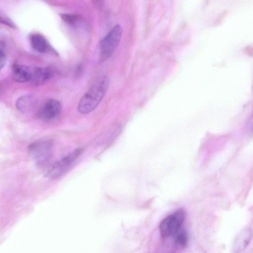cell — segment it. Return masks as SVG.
Listing matches in <instances>:
<instances>
[{
  "label": "cell",
  "instance_id": "9",
  "mask_svg": "<svg viewBox=\"0 0 253 253\" xmlns=\"http://www.w3.org/2000/svg\"><path fill=\"white\" fill-rule=\"evenodd\" d=\"M37 99L32 94H24L15 102V107L20 112L25 113L32 110L36 105Z\"/></svg>",
  "mask_w": 253,
  "mask_h": 253
},
{
  "label": "cell",
  "instance_id": "10",
  "mask_svg": "<svg viewBox=\"0 0 253 253\" xmlns=\"http://www.w3.org/2000/svg\"><path fill=\"white\" fill-rule=\"evenodd\" d=\"M32 72L25 65L15 64L12 68L13 79L18 83H25L30 81Z\"/></svg>",
  "mask_w": 253,
  "mask_h": 253
},
{
  "label": "cell",
  "instance_id": "6",
  "mask_svg": "<svg viewBox=\"0 0 253 253\" xmlns=\"http://www.w3.org/2000/svg\"><path fill=\"white\" fill-rule=\"evenodd\" d=\"M61 109L62 105L59 101L54 99H49L40 109L38 117L42 120H51L59 115Z\"/></svg>",
  "mask_w": 253,
  "mask_h": 253
},
{
  "label": "cell",
  "instance_id": "2",
  "mask_svg": "<svg viewBox=\"0 0 253 253\" xmlns=\"http://www.w3.org/2000/svg\"><path fill=\"white\" fill-rule=\"evenodd\" d=\"M123 34L119 24L116 25L100 41L99 46L100 60L104 61L110 58L118 46Z\"/></svg>",
  "mask_w": 253,
  "mask_h": 253
},
{
  "label": "cell",
  "instance_id": "14",
  "mask_svg": "<svg viewBox=\"0 0 253 253\" xmlns=\"http://www.w3.org/2000/svg\"><path fill=\"white\" fill-rule=\"evenodd\" d=\"M6 55L4 50V44L1 41L0 46V68L2 69L5 65Z\"/></svg>",
  "mask_w": 253,
  "mask_h": 253
},
{
  "label": "cell",
  "instance_id": "7",
  "mask_svg": "<svg viewBox=\"0 0 253 253\" xmlns=\"http://www.w3.org/2000/svg\"><path fill=\"white\" fill-rule=\"evenodd\" d=\"M253 236V232L249 228L242 230L234 240L232 253H242L249 244Z\"/></svg>",
  "mask_w": 253,
  "mask_h": 253
},
{
  "label": "cell",
  "instance_id": "11",
  "mask_svg": "<svg viewBox=\"0 0 253 253\" xmlns=\"http://www.w3.org/2000/svg\"><path fill=\"white\" fill-rule=\"evenodd\" d=\"M30 41L33 49L39 52H45L51 49L45 38L39 34L32 35Z\"/></svg>",
  "mask_w": 253,
  "mask_h": 253
},
{
  "label": "cell",
  "instance_id": "3",
  "mask_svg": "<svg viewBox=\"0 0 253 253\" xmlns=\"http://www.w3.org/2000/svg\"><path fill=\"white\" fill-rule=\"evenodd\" d=\"M53 150V144L51 140L35 141L29 145L28 152L36 163L42 164L50 159Z\"/></svg>",
  "mask_w": 253,
  "mask_h": 253
},
{
  "label": "cell",
  "instance_id": "5",
  "mask_svg": "<svg viewBox=\"0 0 253 253\" xmlns=\"http://www.w3.org/2000/svg\"><path fill=\"white\" fill-rule=\"evenodd\" d=\"M83 151V149L82 148H77L57 161L48 171L47 176L51 179H56L63 175L81 155Z\"/></svg>",
  "mask_w": 253,
  "mask_h": 253
},
{
  "label": "cell",
  "instance_id": "12",
  "mask_svg": "<svg viewBox=\"0 0 253 253\" xmlns=\"http://www.w3.org/2000/svg\"><path fill=\"white\" fill-rule=\"evenodd\" d=\"M188 241V234L185 229H181L176 233L175 239V245L181 248H183L187 245Z\"/></svg>",
  "mask_w": 253,
  "mask_h": 253
},
{
  "label": "cell",
  "instance_id": "15",
  "mask_svg": "<svg viewBox=\"0 0 253 253\" xmlns=\"http://www.w3.org/2000/svg\"><path fill=\"white\" fill-rule=\"evenodd\" d=\"M0 21L1 23L10 27L11 28H15L16 26L13 21L4 14L0 13Z\"/></svg>",
  "mask_w": 253,
  "mask_h": 253
},
{
  "label": "cell",
  "instance_id": "1",
  "mask_svg": "<svg viewBox=\"0 0 253 253\" xmlns=\"http://www.w3.org/2000/svg\"><path fill=\"white\" fill-rule=\"evenodd\" d=\"M109 83L108 76H103L99 78L80 99L77 108L78 112L86 114L93 111L104 97Z\"/></svg>",
  "mask_w": 253,
  "mask_h": 253
},
{
  "label": "cell",
  "instance_id": "8",
  "mask_svg": "<svg viewBox=\"0 0 253 253\" xmlns=\"http://www.w3.org/2000/svg\"><path fill=\"white\" fill-rule=\"evenodd\" d=\"M52 72L48 68H37L32 72L31 83L34 86L43 84L52 77Z\"/></svg>",
  "mask_w": 253,
  "mask_h": 253
},
{
  "label": "cell",
  "instance_id": "4",
  "mask_svg": "<svg viewBox=\"0 0 253 253\" xmlns=\"http://www.w3.org/2000/svg\"><path fill=\"white\" fill-rule=\"evenodd\" d=\"M185 217L184 211L179 209L165 218L159 226L161 236L168 237L176 234L183 224Z\"/></svg>",
  "mask_w": 253,
  "mask_h": 253
},
{
  "label": "cell",
  "instance_id": "13",
  "mask_svg": "<svg viewBox=\"0 0 253 253\" xmlns=\"http://www.w3.org/2000/svg\"><path fill=\"white\" fill-rule=\"evenodd\" d=\"M60 17L66 24L71 26H75L80 20L79 16L76 14L63 13L60 14Z\"/></svg>",
  "mask_w": 253,
  "mask_h": 253
}]
</instances>
